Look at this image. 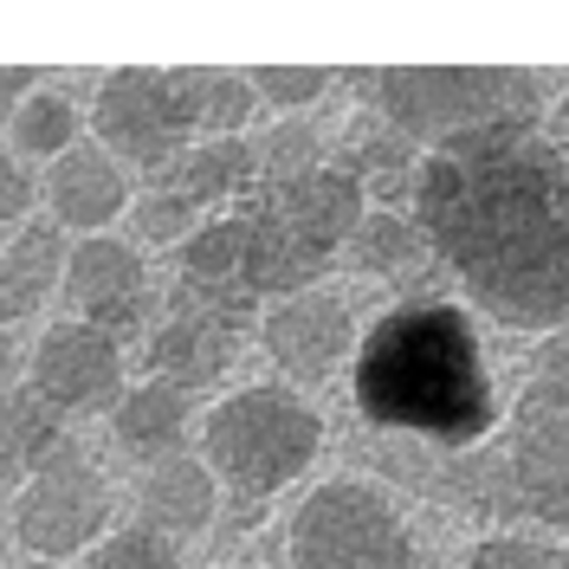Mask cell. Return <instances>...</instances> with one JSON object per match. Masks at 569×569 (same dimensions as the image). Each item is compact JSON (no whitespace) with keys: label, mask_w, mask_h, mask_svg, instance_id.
<instances>
[{"label":"cell","mask_w":569,"mask_h":569,"mask_svg":"<svg viewBox=\"0 0 569 569\" xmlns=\"http://www.w3.org/2000/svg\"><path fill=\"white\" fill-rule=\"evenodd\" d=\"M415 220L492 323L543 337L569 323V149L537 123H492L427 149Z\"/></svg>","instance_id":"cell-1"},{"label":"cell","mask_w":569,"mask_h":569,"mask_svg":"<svg viewBox=\"0 0 569 569\" xmlns=\"http://www.w3.org/2000/svg\"><path fill=\"white\" fill-rule=\"evenodd\" d=\"M350 389L362 421L408 433L433 453H472L498 427V389L486 337L466 305L408 298L362 330Z\"/></svg>","instance_id":"cell-2"},{"label":"cell","mask_w":569,"mask_h":569,"mask_svg":"<svg viewBox=\"0 0 569 569\" xmlns=\"http://www.w3.org/2000/svg\"><path fill=\"white\" fill-rule=\"evenodd\" d=\"M421 492H440L492 525L569 531V401L525 382L498 440L447 460H401Z\"/></svg>","instance_id":"cell-3"},{"label":"cell","mask_w":569,"mask_h":569,"mask_svg":"<svg viewBox=\"0 0 569 569\" xmlns=\"http://www.w3.org/2000/svg\"><path fill=\"white\" fill-rule=\"evenodd\" d=\"M247 284L252 298H298L318 291L337 247H350L356 227L369 220V194L350 169L323 162L298 181H259L247 201Z\"/></svg>","instance_id":"cell-4"},{"label":"cell","mask_w":569,"mask_h":569,"mask_svg":"<svg viewBox=\"0 0 569 569\" xmlns=\"http://www.w3.org/2000/svg\"><path fill=\"white\" fill-rule=\"evenodd\" d=\"M343 91L362 98V117L427 149L492 123H537L543 110V78L525 66H356Z\"/></svg>","instance_id":"cell-5"},{"label":"cell","mask_w":569,"mask_h":569,"mask_svg":"<svg viewBox=\"0 0 569 569\" xmlns=\"http://www.w3.org/2000/svg\"><path fill=\"white\" fill-rule=\"evenodd\" d=\"M318 447H323L318 408L298 401L291 389H240L201 421V460L240 498L284 492L291 479L311 472Z\"/></svg>","instance_id":"cell-6"},{"label":"cell","mask_w":569,"mask_h":569,"mask_svg":"<svg viewBox=\"0 0 569 569\" xmlns=\"http://www.w3.org/2000/svg\"><path fill=\"white\" fill-rule=\"evenodd\" d=\"M291 569H427L415 531L362 479H330L291 511Z\"/></svg>","instance_id":"cell-7"},{"label":"cell","mask_w":569,"mask_h":569,"mask_svg":"<svg viewBox=\"0 0 569 569\" xmlns=\"http://www.w3.org/2000/svg\"><path fill=\"white\" fill-rule=\"evenodd\" d=\"M104 518H110V492L98 479V466L78 447H66L59 460L27 472V492L13 505V543L39 563H71V557L98 550Z\"/></svg>","instance_id":"cell-8"},{"label":"cell","mask_w":569,"mask_h":569,"mask_svg":"<svg viewBox=\"0 0 569 569\" xmlns=\"http://www.w3.org/2000/svg\"><path fill=\"white\" fill-rule=\"evenodd\" d=\"M91 130L117 162H130L156 188H169L188 156V123L176 110V91H169V71L149 66H123L98 84V104H91Z\"/></svg>","instance_id":"cell-9"},{"label":"cell","mask_w":569,"mask_h":569,"mask_svg":"<svg viewBox=\"0 0 569 569\" xmlns=\"http://www.w3.org/2000/svg\"><path fill=\"white\" fill-rule=\"evenodd\" d=\"M33 389L52 408H66V415H91V408L123 401L117 395L123 389V343L84 318L52 323L33 350Z\"/></svg>","instance_id":"cell-10"},{"label":"cell","mask_w":569,"mask_h":569,"mask_svg":"<svg viewBox=\"0 0 569 569\" xmlns=\"http://www.w3.org/2000/svg\"><path fill=\"white\" fill-rule=\"evenodd\" d=\"M66 298L84 323H98L104 337H137V323L149 318V272H142V252L110 240V233H91L78 240L66 259Z\"/></svg>","instance_id":"cell-11"},{"label":"cell","mask_w":569,"mask_h":569,"mask_svg":"<svg viewBox=\"0 0 569 569\" xmlns=\"http://www.w3.org/2000/svg\"><path fill=\"white\" fill-rule=\"evenodd\" d=\"M259 343L284 376H330L356 343V311L337 291H298L259 318Z\"/></svg>","instance_id":"cell-12"},{"label":"cell","mask_w":569,"mask_h":569,"mask_svg":"<svg viewBox=\"0 0 569 569\" xmlns=\"http://www.w3.org/2000/svg\"><path fill=\"white\" fill-rule=\"evenodd\" d=\"M123 162L110 156L104 142H78L71 156L52 162V176H46V208L59 227H78V233H98L104 220H117L123 208Z\"/></svg>","instance_id":"cell-13"},{"label":"cell","mask_w":569,"mask_h":569,"mask_svg":"<svg viewBox=\"0 0 569 569\" xmlns=\"http://www.w3.org/2000/svg\"><path fill=\"white\" fill-rule=\"evenodd\" d=\"M213 505H220V479H213V466L194 460V453H176V460L149 466L142 498H137L142 531H156L162 543L194 537V531L213 518Z\"/></svg>","instance_id":"cell-14"},{"label":"cell","mask_w":569,"mask_h":569,"mask_svg":"<svg viewBox=\"0 0 569 569\" xmlns=\"http://www.w3.org/2000/svg\"><path fill=\"white\" fill-rule=\"evenodd\" d=\"M66 227L59 220H27L7 247H0V330L33 318L52 298V284H66Z\"/></svg>","instance_id":"cell-15"},{"label":"cell","mask_w":569,"mask_h":569,"mask_svg":"<svg viewBox=\"0 0 569 569\" xmlns=\"http://www.w3.org/2000/svg\"><path fill=\"white\" fill-rule=\"evenodd\" d=\"M240 356V337L201 318H162L149 337V376L169 389H208L213 376H227V362Z\"/></svg>","instance_id":"cell-16"},{"label":"cell","mask_w":569,"mask_h":569,"mask_svg":"<svg viewBox=\"0 0 569 569\" xmlns=\"http://www.w3.org/2000/svg\"><path fill=\"white\" fill-rule=\"evenodd\" d=\"M110 433L130 460H176L181 453V433H188V395L169 389V382H137L123 389V401L110 408Z\"/></svg>","instance_id":"cell-17"},{"label":"cell","mask_w":569,"mask_h":569,"mask_svg":"<svg viewBox=\"0 0 569 569\" xmlns=\"http://www.w3.org/2000/svg\"><path fill=\"white\" fill-rule=\"evenodd\" d=\"M169 91H176V110L188 130H208V137H240L247 117L259 110V91L252 78L220 66H176L169 71Z\"/></svg>","instance_id":"cell-18"},{"label":"cell","mask_w":569,"mask_h":569,"mask_svg":"<svg viewBox=\"0 0 569 569\" xmlns=\"http://www.w3.org/2000/svg\"><path fill=\"white\" fill-rule=\"evenodd\" d=\"M337 169H350L362 181V194H376V208L395 201V194H408L415 201V181H421V162H415V142L395 137L389 123H376V117H362L343 142V156H337Z\"/></svg>","instance_id":"cell-19"},{"label":"cell","mask_w":569,"mask_h":569,"mask_svg":"<svg viewBox=\"0 0 569 569\" xmlns=\"http://www.w3.org/2000/svg\"><path fill=\"white\" fill-rule=\"evenodd\" d=\"M252 176H259V149H252L247 137H208L181 156V169H176L169 188H181L194 208H220V201L247 194Z\"/></svg>","instance_id":"cell-20"},{"label":"cell","mask_w":569,"mask_h":569,"mask_svg":"<svg viewBox=\"0 0 569 569\" xmlns=\"http://www.w3.org/2000/svg\"><path fill=\"white\" fill-rule=\"evenodd\" d=\"M66 421H71V415H66V408H52L33 382L0 395V440H7V453H13L20 472H39L46 460H59V453H66V447H71Z\"/></svg>","instance_id":"cell-21"},{"label":"cell","mask_w":569,"mask_h":569,"mask_svg":"<svg viewBox=\"0 0 569 569\" xmlns=\"http://www.w3.org/2000/svg\"><path fill=\"white\" fill-rule=\"evenodd\" d=\"M427 233L415 213H395V208H369V220L356 227L350 240V259L356 272H376V279H401V272H415L427 259Z\"/></svg>","instance_id":"cell-22"},{"label":"cell","mask_w":569,"mask_h":569,"mask_svg":"<svg viewBox=\"0 0 569 569\" xmlns=\"http://www.w3.org/2000/svg\"><path fill=\"white\" fill-rule=\"evenodd\" d=\"M78 104H71L66 91H33L27 104H20V117L7 123L13 130V156H46V162H59V156H71L78 149Z\"/></svg>","instance_id":"cell-23"},{"label":"cell","mask_w":569,"mask_h":569,"mask_svg":"<svg viewBox=\"0 0 569 569\" xmlns=\"http://www.w3.org/2000/svg\"><path fill=\"white\" fill-rule=\"evenodd\" d=\"M181 279L247 284V220H240V213H227V220H201L194 240L181 247Z\"/></svg>","instance_id":"cell-24"},{"label":"cell","mask_w":569,"mask_h":569,"mask_svg":"<svg viewBox=\"0 0 569 569\" xmlns=\"http://www.w3.org/2000/svg\"><path fill=\"white\" fill-rule=\"evenodd\" d=\"M169 318H201V323H220V330H247L259 323V298L252 284H201V279H176L169 284Z\"/></svg>","instance_id":"cell-25"},{"label":"cell","mask_w":569,"mask_h":569,"mask_svg":"<svg viewBox=\"0 0 569 569\" xmlns=\"http://www.w3.org/2000/svg\"><path fill=\"white\" fill-rule=\"evenodd\" d=\"M252 149H259V176L266 181H298L311 169H323V137H318V123H305V117H279Z\"/></svg>","instance_id":"cell-26"},{"label":"cell","mask_w":569,"mask_h":569,"mask_svg":"<svg viewBox=\"0 0 569 569\" xmlns=\"http://www.w3.org/2000/svg\"><path fill=\"white\" fill-rule=\"evenodd\" d=\"M247 78L259 91V104H272V110H305L343 84V71H330V66H252Z\"/></svg>","instance_id":"cell-27"},{"label":"cell","mask_w":569,"mask_h":569,"mask_svg":"<svg viewBox=\"0 0 569 569\" xmlns=\"http://www.w3.org/2000/svg\"><path fill=\"white\" fill-rule=\"evenodd\" d=\"M194 220H201V208L181 188H149L137 201V233L149 247H188L194 240Z\"/></svg>","instance_id":"cell-28"},{"label":"cell","mask_w":569,"mask_h":569,"mask_svg":"<svg viewBox=\"0 0 569 569\" xmlns=\"http://www.w3.org/2000/svg\"><path fill=\"white\" fill-rule=\"evenodd\" d=\"M466 569H569V543H531V537H486Z\"/></svg>","instance_id":"cell-29"},{"label":"cell","mask_w":569,"mask_h":569,"mask_svg":"<svg viewBox=\"0 0 569 569\" xmlns=\"http://www.w3.org/2000/svg\"><path fill=\"white\" fill-rule=\"evenodd\" d=\"M84 569H169V543L156 531H110L91 557H84Z\"/></svg>","instance_id":"cell-30"},{"label":"cell","mask_w":569,"mask_h":569,"mask_svg":"<svg viewBox=\"0 0 569 569\" xmlns=\"http://www.w3.org/2000/svg\"><path fill=\"white\" fill-rule=\"evenodd\" d=\"M27 208H33V176L20 169V156L0 142V227H27Z\"/></svg>","instance_id":"cell-31"},{"label":"cell","mask_w":569,"mask_h":569,"mask_svg":"<svg viewBox=\"0 0 569 569\" xmlns=\"http://www.w3.org/2000/svg\"><path fill=\"white\" fill-rule=\"evenodd\" d=\"M531 382L569 401V323H563V330H550V337L537 343V356H531Z\"/></svg>","instance_id":"cell-32"},{"label":"cell","mask_w":569,"mask_h":569,"mask_svg":"<svg viewBox=\"0 0 569 569\" xmlns=\"http://www.w3.org/2000/svg\"><path fill=\"white\" fill-rule=\"evenodd\" d=\"M33 66H0V123H13L20 117V104L33 98Z\"/></svg>","instance_id":"cell-33"},{"label":"cell","mask_w":569,"mask_h":569,"mask_svg":"<svg viewBox=\"0 0 569 569\" xmlns=\"http://www.w3.org/2000/svg\"><path fill=\"white\" fill-rule=\"evenodd\" d=\"M543 137L557 142V149H569V91L550 104V117H543Z\"/></svg>","instance_id":"cell-34"},{"label":"cell","mask_w":569,"mask_h":569,"mask_svg":"<svg viewBox=\"0 0 569 569\" xmlns=\"http://www.w3.org/2000/svg\"><path fill=\"white\" fill-rule=\"evenodd\" d=\"M13 369H20V356H13V337L0 330V395H7V376H13Z\"/></svg>","instance_id":"cell-35"},{"label":"cell","mask_w":569,"mask_h":569,"mask_svg":"<svg viewBox=\"0 0 569 569\" xmlns=\"http://www.w3.org/2000/svg\"><path fill=\"white\" fill-rule=\"evenodd\" d=\"M13 472H20V466H13V453H7V440H0V486H7Z\"/></svg>","instance_id":"cell-36"},{"label":"cell","mask_w":569,"mask_h":569,"mask_svg":"<svg viewBox=\"0 0 569 569\" xmlns=\"http://www.w3.org/2000/svg\"><path fill=\"white\" fill-rule=\"evenodd\" d=\"M208 569H227V563H208Z\"/></svg>","instance_id":"cell-37"}]
</instances>
